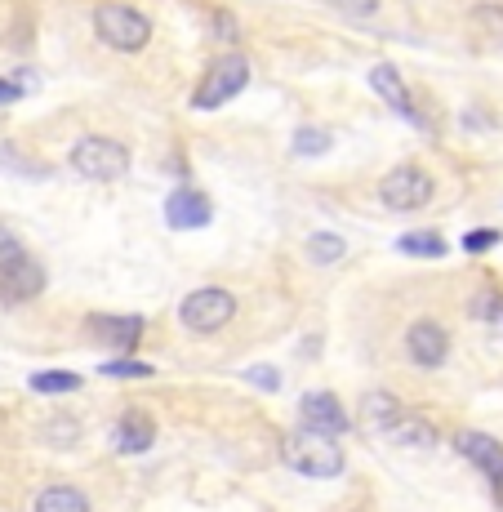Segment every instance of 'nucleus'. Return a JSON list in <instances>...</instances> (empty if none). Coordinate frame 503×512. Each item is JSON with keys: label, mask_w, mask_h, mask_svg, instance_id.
<instances>
[{"label": "nucleus", "mask_w": 503, "mask_h": 512, "mask_svg": "<svg viewBox=\"0 0 503 512\" xmlns=\"http://www.w3.org/2000/svg\"><path fill=\"white\" fill-rule=\"evenodd\" d=\"M370 85H374V94H379L397 116H406L410 125H419V130L428 125V121L419 116V107H414V98H410V90H406V81H401V72H397L392 63H379V67H374V72H370Z\"/></svg>", "instance_id": "9b49d317"}, {"label": "nucleus", "mask_w": 503, "mask_h": 512, "mask_svg": "<svg viewBox=\"0 0 503 512\" xmlns=\"http://www.w3.org/2000/svg\"><path fill=\"white\" fill-rule=\"evenodd\" d=\"M23 98V85L18 81H0V103H18Z\"/></svg>", "instance_id": "c85d7f7f"}, {"label": "nucleus", "mask_w": 503, "mask_h": 512, "mask_svg": "<svg viewBox=\"0 0 503 512\" xmlns=\"http://www.w3.org/2000/svg\"><path fill=\"white\" fill-rule=\"evenodd\" d=\"M472 18H477L481 27H490V32H499V36H503V9L481 5V9H472Z\"/></svg>", "instance_id": "a878e982"}, {"label": "nucleus", "mask_w": 503, "mask_h": 512, "mask_svg": "<svg viewBox=\"0 0 503 512\" xmlns=\"http://www.w3.org/2000/svg\"><path fill=\"white\" fill-rule=\"evenodd\" d=\"M236 317V294L219 290V285H201V290L183 294L179 303V321L192 334H219Z\"/></svg>", "instance_id": "39448f33"}, {"label": "nucleus", "mask_w": 503, "mask_h": 512, "mask_svg": "<svg viewBox=\"0 0 503 512\" xmlns=\"http://www.w3.org/2000/svg\"><path fill=\"white\" fill-rule=\"evenodd\" d=\"M98 374H107V379H152V366L116 357V361H103V366H98Z\"/></svg>", "instance_id": "5701e85b"}, {"label": "nucleus", "mask_w": 503, "mask_h": 512, "mask_svg": "<svg viewBox=\"0 0 503 512\" xmlns=\"http://www.w3.org/2000/svg\"><path fill=\"white\" fill-rule=\"evenodd\" d=\"M343 254H348V245H343L339 232H312L308 236V259L321 263V268H330V263H339Z\"/></svg>", "instance_id": "aec40b11"}, {"label": "nucleus", "mask_w": 503, "mask_h": 512, "mask_svg": "<svg viewBox=\"0 0 503 512\" xmlns=\"http://www.w3.org/2000/svg\"><path fill=\"white\" fill-rule=\"evenodd\" d=\"M495 245H499V232H495V228H472L468 236H463V250H468V254L495 250Z\"/></svg>", "instance_id": "393cba45"}, {"label": "nucleus", "mask_w": 503, "mask_h": 512, "mask_svg": "<svg viewBox=\"0 0 503 512\" xmlns=\"http://www.w3.org/2000/svg\"><path fill=\"white\" fill-rule=\"evenodd\" d=\"M45 290V268L14 241L9 232H0V299L5 303H27Z\"/></svg>", "instance_id": "f03ea898"}, {"label": "nucleus", "mask_w": 503, "mask_h": 512, "mask_svg": "<svg viewBox=\"0 0 503 512\" xmlns=\"http://www.w3.org/2000/svg\"><path fill=\"white\" fill-rule=\"evenodd\" d=\"M383 437H388L392 446H401V450H432L437 446V423L423 419V415H401L388 432H383Z\"/></svg>", "instance_id": "4468645a"}, {"label": "nucleus", "mask_w": 503, "mask_h": 512, "mask_svg": "<svg viewBox=\"0 0 503 512\" xmlns=\"http://www.w3.org/2000/svg\"><path fill=\"white\" fill-rule=\"evenodd\" d=\"M339 9H348V14H374L379 9V0H334Z\"/></svg>", "instance_id": "cd10ccee"}, {"label": "nucleus", "mask_w": 503, "mask_h": 512, "mask_svg": "<svg viewBox=\"0 0 503 512\" xmlns=\"http://www.w3.org/2000/svg\"><path fill=\"white\" fill-rule=\"evenodd\" d=\"M406 352H410L414 366L437 370L441 361L450 357V330L441 326V321H432V317H419V321H414V326L406 330Z\"/></svg>", "instance_id": "1a4fd4ad"}, {"label": "nucleus", "mask_w": 503, "mask_h": 512, "mask_svg": "<svg viewBox=\"0 0 503 512\" xmlns=\"http://www.w3.org/2000/svg\"><path fill=\"white\" fill-rule=\"evenodd\" d=\"M72 170L90 183H116L130 170V147L116 139H103V134H90V139H81L72 147Z\"/></svg>", "instance_id": "20e7f679"}, {"label": "nucleus", "mask_w": 503, "mask_h": 512, "mask_svg": "<svg viewBox=\"0 0 503 512\" xmlns=\"http://www.w3.org/2000/svg\"><path fill=\"white\" fill-rule=\"evenodd\" d=\"M245 379H250L254 388H263V392H281V370L276 366H250L245 370Z\"/></svg>", "instance_id": "b1692460"}, {"label": "nucleus", "mask_w": 503, "mask_h": 512, "mask_svg": "<svg viewBox=\"0 0 503 512\" xmlns=\"http://www.w3.org/2000/svg\"><path fill=\"white\" fill-rule=\"evenodd\" d=\"M495 499H499V508H503V477L495 481Z\"/></svg>", "instance_id": "c756f323"}, {"label": "nucleus", "mask_w": 503, "mask_h": 512, "mask_svg": "<svg viewBox=\"0 0 503 512\" xmlns=\"http://www.w3.org/2000/svg\"><path fill=\"white\" fill-rule=\"evenodd\" d=\"M334 147V134L321 130V125H303V130H294V143L290 152L294 156H325Z\"/></svg>", "instance_id": "412c9836"}, {"label": "nucleus", "mask_w": 503, "mask_h": 512, "mask_svg": "<svg viewBox=\"0 0 503 512\" xmlns=\"http://www.w3.org/2000/svg\"><path fill=\"white\" fill-rule=\"evenodd\" d=\"M32 512H90V495H85L81 486L58 481V486H45L41 495H36Z\"/></svg>", "instance_id": "dca6fc26"}, {"label": "nucleus", "mask_w": 503, "mask_h": 512, "mask_svg": "<svg viewBox=\"0 0 503 512\" xmlns=\"http://www.w3.org/2000/svg\"><path fill=\"white\" fill-rule=\"evenodd\" d=\"M81 388V374L76 370H36L32 374V392L41 397H63V392H76Z\"/></svg>", "instance_id": "a211bd4d"}, {"label": "nucleus", "mask_w": 503, "mask_h": 512, "mask_svg": "<svg viewBox=\"0 0 503 512\" xmlns=\"http://www.w3.org/2000/svg\"><path fill=\"white\" fill-rule=\"evenodd\" d=\"M432 192H437V183H432V174L419 170V165H397V170H388L379 179V201L397 214L423 210V205L432 201Z\"/></svg>", "instance_id": "423d86ee"}, {"label": "nucleus", "mask_w": 503, "mask_h": 512, "mask_svg": "<svg viewBox=\"0 0 503 512\" xmlns=\"http://www.w3.org/2000/svg\"><path fill=\"white\" fill-rule=\"evenodd\" d=\"M299 415H303V428L308 432H325V437H334L339 441L343 432L352 428V419H348V410H343V401L334 397V392H303V401H299Z\"/></svg>", "instance_id": "6e6552de"}, {"label": "nucleus", "mask_w": 503, "mask_h": 512, "mask_svg": "<svg viewBox=\"0 0 503 512\" xmlns=\"http://www.w3.org/2000/svg\"><path fill=\"white\" fill-rule=\"evenodd\" d=\"M397 250L410 254V259H441L446 241L437 232H406V236H397Z\"/></svg>", "instance_id": "6ab92c4d"}, {"label": "nucleus", "mask_w": 503, "mask_h": 512, "mask_svg": "<svg viewBox=\"0 0 503 512\" xmlns=\"http://www.w3.org/2000/svg\"><path fill=\"white\" fill-rule=\"evenodd\" d=\"M401 415H406V410H401V401L392 397V392H366V397H361V419H366L370 428L388 432Z\"/></svg>", "instance_id": "f3484780"}, {"label": "nucleus", "mask_w": 503, "mask_h": 512, "mask_svg": "<svg viewBox=\"0 0 503 512\" xmlns=\"http://www.w3.org/2000/svg\"><path fill=\"white\" fill-rule=\"evenodd\" d=\"M214 219V205L205 192H196V187H179V192H170V201H165V223H170L174 232H196V228H210Z\"/></svg>", "instance_id": "9d476101"}, {"label": "nucleus", "mask_w": 503, "mask_h": 512, "mask_svg": "<svg viewBox=\"0 0 503 512\" xmlns=\"http://www.w3.org/2000/svg\"><path fill=\"white\" fill-rule=\"evenodd\" d=\"M85 330H90L98 343H116V348H134V343H138V334H143V317H103V312H94V317L85 321Z\"/></svg>", "instance_id": "2eb2a0df"}, {"label": "nucleus", "mask_w": 503, "mask_h": 512, "mask_svg": "<svg viewBox=\"0 0 503 512\" xmlns=\"http://www.w3.org/2000/svg\"><path fill=\"white\" fill-rule=\"evenodd\" d=\"M468 312H472L477 321H486V326L503 330V294H499V290H481V294H472Z\"/></svg>", "instance_id": "4be33fe9"}, {"label": "nucleus", "mask_w": 503, "mask_h": 512, "mask_svg": "<svg viewBox=\"0 0 503 512\" xmlns=\"http://www.w3.org/2000/svg\"><path fill=\"white\" fill-rule=\"evenodd\" d=\"M245 85H250V58H245V54H223L219 63L210 67V76L201 81V90H196L192 103L201 107V112H210V107L236 98Z\"/></svg>", "instance_id": "0eeeda50"}, {"label": "nucleus", "mask_w": 503, "mask_h": 512, "mask_svg": "<svg viewBox=\"0 0 503 512\" xmlns=\"http://www.w3.org/2000/svg\"><path fill=\"white\" fill-rule=\"evenodd\" d=\"M156 441V423L147 410H125L121 419H116L112 428V446L121 450V455H147Z\"/></svg>", "instance_id": "f8f14e48"}, {"label": "nucleus", "mask_w": 503, "mask_h": 512, "mask_svg": "<svg viewBox=\"0 0 503 512\" xmlns=\"http://www.w3.org/2000/svg\"><path fill=\"white\" fill-rule=\"evenodd\" d=\"M214 36H223V41H236V36H241V27H236L232 14H219V18H214Z\"/></svg>", "instance_id": "bb28decb"}, {"label": "nucleus", "mask_w": 503, "mask_h": 512, "mask_svg": "<svg viewBox=\"0 0 503 512\" xmlns=\"http://www.w3.org/2000/svg\"><path fill=\"white\" fill-rule=\"evenodd\" d=\"M94 32H98V41L121 49V54H138V49L152 41L147 14H138L134 5H125V0H107V5L94 9Z\"/></svg>", "instance_id": "7ed1b4c3"}, {"label": "nucleus", "mask_w": 503, "mask_h": 512, "mask_svg": "<svg viewBox=\"0 0 503 512\" xmlns=\"http://www.w3.org/2000/svg\"><path fill=\"white\" fill-rule=\"evenodd\" d=\"M285 468H294L299 477H339L343 472V450L334 437H325V432H294V437H285V450H281Z\"/></svg>", "instance_id": "f257e3e1"}, {"label": "nucleus", "mask_w": 503, "mask_h": 512, "mask_svg": "<svg viewBox=\"0 0 503 512\" xmlns=\"http://www.w3.org/2000/svg\"><path fill=\"white\" fill-rule=\"evenodd\" d=\"M455 446H459V455L468 459L472 468L486 472L490 481H499V477H503V446H499L495 437H486V432H459Z\"/></svg>", "instance_id": "ddd939ff"}]
</instances>
